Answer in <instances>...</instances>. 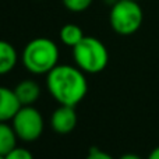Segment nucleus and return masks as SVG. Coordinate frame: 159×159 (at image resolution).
Instances as JSON below:
<instances>
[{
  "mask_svg": "<svg viewBox=\"0 0 159 159\" xmlns=\"http://www.w3.org/2000/svg\"><path fill=\"white\" fill-rule=\"evenodd\" d=\"M63 6L71 13H81L85 11L91 4H92V0H61Z\"/></svg>",
  "mask_w": 159,
  "mask_h": 159,
  "instance_id": "12",
  "label": "nucleus"
},
{
  "mask_svg": "<svg viewBox=\"0 0 159 159\" xmlns=\"http://www.w3.org/2000/svg\"><path fill=\"white\" fill-rule=\"evenodd\" d=\"M46 88L59 105L77 106L88 92L85 73L70 64H57L46 74Z\"/></svg>",
  "mask_w": 159,
  "mask_h": 159,
  "instance_id": "1",
  "label": "nucleus"
},
{
  "mask_svg": "<svg viewBox=\"0 0 159 159\" xmlns=\"http://www.w3.org/2000/svg\"><path fill=\"white\" fill-rule=\"evenodd\" d=\"M4 159H34V155L31 154V151H28L27 148L16 147L13 151H10L6 155Z\"/></svg>",
  "mask_w": 159,
  "mask_h": 159,
  "instance_id": "13",
  "label": "nucleus"
},
{
  "mask_svg": "<svg viewBox=\"0 0 159 159\" xmlns=\"http://www.w3.org/2000/svg\"><path fill=\"white\" fill-rule=\"evenodd\" d=\"M144 13L137 0H117L112 4L109 22L112 30L119 35H133L143 25Z\"/></svg>",
  "mask_w": 159,
  "mask_h": 159,
  "instance_id": "4",
  "label": "nucleus"
},
{
  "mask_svg": "<svg viewBox=\"0 0 159 159\" xmlns=\"http://www.w3.org/2000/svg\"><path fill=\"white\" fill-rule=\"evenodd\" d=\"M0 159H4V157H2V155H0Z\"/></svg>",
  "mask_w": 159,
  "mask_h": 159,
  "instance_id": "17",
  "label": "nucleus"
},
{
  "mask_svg": "<svg viewBox=\"0 0 159 159\" xmlns=\"http://www.w3.org/2000/svg\"><path fill=\"white\" fill-rule=\"evenodd\" d=\"M18 61V53L16 48L7 41L0 39V75H6L13 71Z\"/></svg>",
  "mask_w": 159,
  "mask_h": 159,
  "instance_id": "9",
  "label": "nucleus"
},
{
  "mask_svg": "<svg viewBox=\"0 0 159 159\" xmlns=\"http://www.w3.org/2000/svg\"><path fill=\"white\" fill-rule=\"evenodd\" d=\"M21 106L14 89L0 87V121H11Z\"/></svg>",
  "mask_w": 159,
  "mask_h": 159,
  "instance_id": "7",
  "label": "nucleus"
},
{
  "mask_svg": "<svg viewBox=\"0 0 159 159\" xmlns=\"http://www.w3.org/2000/svg\"><path fill=\"white\" fill-rule=\"evenodd\" d=\"M137 2H138V0H137Z\"/></svg>",
  "mask_w": 159,
  "mask_h": 159,
  "instance_id": "18",
  "label": "nucleus"
},
{
  "mask_svg": "<svg viewBox=\"0 0 159 159\" xmlns=\"http://www.w3.org/2000/svg\"><path fill=\"white\" fill-rule=\"evenodd\" d=\"M50 126L57 134H69L77 126L75 106L60 105L50 116Z\"/></svg>",
  "mask_w": 159,
  "mask_h": 159,
  "instance_id": "6",
  "label": "nucleus"
},
{
  "mask_svg": "<svg viewBox=\"0 0 159 159\" xmlns=\"http://www.w3.org/2000/svg\"><path fill=\"white\" fill-rule=\"evenodd\" d=\"M17 137L16 130L7 121H0V155L6 157L10 151H13L17 147Z\"/></svg>",
  "mask_w": 159,
  "mask_h": 159,
  "instance_id": "10",
  "label": "nucleus"
},
{
  "mask_svg": "<svg viewBox=\"0 0 159 159\" xmlns=\"http://www.w3.org/2000/svg\"><path fill=\"white\" fill-rule=\"evenodd\" d=\"M147 159H159V147L152 149V151L149 152V155H148V158Z\"/></svg>",
  "mask_w": 159,
  "mask_h": 159,
  "instance_id": "15",
  "label": "nucleus"
},
{
  "mask_svg": "<svg viewBox=\"0 0 159 159\" xmlns=\"http://www.w3.org/2000/svg\"><path fill=\"white\" fill-rule=\"evenodd\" d=\"M59 36H60V41L63 42L66 46L74 48L84 39L85 35L77 24H66L61 27L60 32H59Z\"/></svg>",
  "mask_w": 159,
  "mask_h": 159,
  "instance_id": "11",
  "label": "nucleus"
},
{
  "mask_svg": "<svg viewBox=\"0 0 159 159\" xmlns=\"http://www.w3.org/2000/svg\"><path fill=\"white\" fill-rule=\"evenodd\" d=\"M119 159H143V158L137 154H124V155H121Z\"/></svg>",
  "mask_w": 159,
  "mask_h": 159,
  "instance_id": "16",
  "label": "nucleus"
},
{
  "mask_svg": "<svg viewBox=\"0 0 159 159\" xmlns=\"http://www.w3.org/2000/svg\"><path fill=\"white\" fill-rule=\"evenodd\" d=\"M14 92L22 106H31L41 96V87L34 80H22L16 85Z\"/></svg>",
  "mask_w": 159,
  "mask_h": 159,
  "instance_id": "8",
  "label": "nucleus"
},
{
  "mask_svg": "<svg viewBox=\"0 0 159 159\" xmlns=\"http://www.w3.org/2000/svg\"><path fill=\"white\" fill-rule=\"evenodd\" d=\"M18 140L24 143H34L43 133V117L41 112L31 105L21 106L11 120Z\"/></svg>",
  "mask_w": 159,
  "mask_h": 159,
  "instance_id": "5",
  "label": "nucleus"
},
{
  "mask_svg": "<svg viewBox=\"0 0 159 159\" xmlns=\"http://www.w3.org/2000/svg\"><path fill=\"white\" fill-rule=\"evenodd\" d=\"M21 60L32 74H48L59 64V48L49 38H35L25 45Z\"/></svg>",
  "mask_w": 159,
  "mask_h": 159,
  "instance_id": "2",
  "label": "nucleus"
},
{
  "mask_svg": "<svg viewBox=\"0 0 159 159\" xmlns=\"http://www.w3.org/2000/svg\"><path fill=\"white\" fill-rule=\"evenodd\" d=\"M85 159H115V158H113L112 155H109L107 152L102 151V149L96 148V147H92Z\"/></svg>",
  "mask_w": 159,
  "mask_h": 159,
  "instance_id": "14",
  "label": "nucleus"
},
{
  "mask_svg": "<svg viewBox=\"0 0 159 159\" xmlns=\"http://www.w3.org/2000/svg\"><path fill=\"white\" fill-rule=\"evenodd\" d=\"M73 57L78 69L87 74H98L109 63L106 46L95 36H84L77 46L73 48Z\"/></svg>",
  "mask_w": 159,
  "mask_h": 159,
  "instance_id": "3",
  "label": "nucleus"
}]
</instances>
